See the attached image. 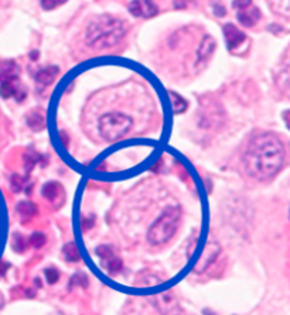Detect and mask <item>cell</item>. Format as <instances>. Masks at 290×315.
Instances as JSON below:
<instances>
[{
    "instance_id": "obj_18",
    "label": "cell",
    "mask_w": 290,
    "mask_h": 315,
    "mask_svg": "<svg viewBox=\"0 0 290 315\" xmlns=\"http://www.w3.org/2000/svg\"><path fill=\"white\" fill-rule=\"evenodd\" d=\"M64 256L68 262H78L79 260V251H78L77 246L74 243H68V245L64 247Z\"/></svg>"
},
{
    "instance_id": "obj_19",
    "label": "cell",
    "mask_w": 290,
    "mask_h": 315,
    "mask_svg": "<svg viewBox=\"0 0 290 315\" xmlns=\"http://www.w3.org/2000/svg\"><path fill=\"white\" fill-rule=\"evenodd\" d=\"M30 243L34 246L36 249H40V247L46 243V236L42 234H34L30 238Z\"/></svg>"
},
{
    "instance_id": "obj_4",
    "label": "cell",
    "mask_w": 290,
    "mask_h": 315,
    "mask_svg": "<svg viewBox=\"0 0 290 315\" xmlns=\"http://www.w3.org/2000/svg\"><path fill=\"white\" fill-rule=\"evenodd\" d=\"M132 119L123 113L113 112L99 119V133L108 141H115L123 137L132 128Z\"/></svg>"
},
{
    "instance_id": "obj_6",
    "label": "cell",
    "mask_w": 290,
    "mask_h": 315,
    "mask_svg": "<svg viewBox=\"0 0 290 315\" xmlns=\"http://www.w3.org/2000/svg\"><path fill=\"white\" fill-rule=\"evenodd\" d=\"M224 34L225 40H226V46H228V50L230 51H234L237 53L238 48H241L248 41L246 35L243 34L242 31L239 29H237L234 24H226L224 27Z\"/></svg>"
},
{
    "instance_id": "obj_16",
    "label": "cell",
    "mask_w": 290,
    "mask_h": 315,
    "mask_svg": "<svg viewBox=\"0 0 290 315\" xmlns=\"http://www.w3.org/2000/svg\"><path fill=\"white\" fill-rule=\"evenodd\" d=\"M27 124L33 130H42L44 128V117L38 113V112H33L29 117H27Z\"/></svg>"
},
{
    "instance_id": "obj_7",
    "label": "cell",
    "mask_w": 290,
    "mask_h": 315,
    "mask_svg": "<svg viewBox=\"0 0 290 315\" xmlns=\"http://www.w3.org/2000/svg\"><path fill=\"white\" fill-rule=\"evenodd\" d=\"M129 12L136 17L150 18L157 14V6L152 2H132L129 3Z\"/></svg>"
},
{
    "instance_id": "obj_9",
    "label": "cell",
    "mask_w": 290,
    "mask_h": 315,
    "mask_svg": "<svg viewBox=\"0 0 290 315\" xmlns=\"http://www.w3.org/2000/svg\"><path fill=\"white\" fill-rule=\"evenodd\" d=\"M259 18H261V12H259L258 7H254L252 3L238 12V20H239V23L245 26V27H252V26H255V24L258 23Z\"/></svg>"
},
{
    "instance_id": "obj_13",
    "label": "cell",
    "mask_w": 290,
    "mask_h": 315,
    "mask_svg": "<svg viewBox=\"0 0 290 315\" xmlns=\"http://www.w3.org/2000/svg\"><path fill=\"white\" fill-rule=\"evenodd\" d=\"M214 48H215V41L211 38V37H205L202 40L201 46H200V50H198V59L200 61H204L207 59L211 54H213Z\"/></svg>"
},
{
    "instance_id": "obj_5",
    "label": "cell",
    "mask_w": 290,
    "mask_h": 315,
    "mask_svg": "<svg viewBox=\"0 0 290 315\" xmlns=\"http://www.w3.org/2000/svg\"><path fill=\"white\" fill-rule=\"evenodd\" d=\"M96 255L101 257L102 267L107 270L109 275H116L122 268V260L119 259L109 246H99L96 249Z\"/></svg>"
},
{
    "instance_id": "obj_17",
    "label": "cell",
    "mask_w": 290,
    "mask_h": 315,
    "mask_svg": "<svg viewBox=\"0 0 290 315\" xmlns=\"http://www.w3.org/2000/svg\"><path fill=\"white\" fill-rule=\"evenodd\" d=\"M169 96L172 98L173 111L176 112V113H183V112L187 109V102H185L181 96L173 94V92H169Z\"/></svg>"
},
{
    "instance_id": "obj_20",
    "label": "cell",
    "mask_w": 290,
    "mask_h": 315,
    "mask_svg": "<svg viewBox=\"0 0 290 315\" xmlns=\"http://www.w3.org/2000/svg\"><path fill=\"white\" fill-rule=\"evenodd\" d=\"M46 277H47V280L50 284L57 283V280L59 279L58 270H55V268H47V270H46Z\"/></svg>"
},
{
    "instance_id": "obj_1",
    "label": "cell",
    "mask_w": 290,
    "mask_h": 315,
    "mask_svg": "<svg viewBox=\"0 0 290 315\" xmlns=\"http://www.w3.org/2000/svg\"><path fill=\"white\" fill-rule=\"evenodd\" d=\"M284 160L282 141L273 134H259L251 140L243 154V167L249 177L269 180L278 174Z\"/></svg>"
},
{
    "instance_id": "obj_10",
    "label": "cell",
    "mask_w": 290,
    "mask_h": 315,
    "mask_svg": "<svg viewBox=\"0 0 290 315\" xmlns=\"http://www.w3.org/2000/svg\"><path fill=\"white\" fill-rule=\"evenodd\" d=\"M18 74H20V68H18L16 62H13V61L0 62V82L2 83L17 81Z\"/></svg>"
},
{
    "instance_id": "obj_14",
    "label": "cell",
    "mask_w": 290,
    "mask_h": 315,
    "mask_svg": "<svg viewBox=\"0 0 290 315\" xmlns=\"http://www.w3.org/2000/svg\"><path fill=\"white\" fill-rule=\"evenodd\" d=\"M61 193V187L55 182H48L43 188V195L48 199V201H53V199L57 198V195Z\"/></svg>"
},
{
    "instance_id": "obj_8",
    "label": "cell",
    "mask_w": 290,
    "mask_h": 315,
    "mask_svg": "<svg viewBox=\"0 0 290 315\" xmlns=\"http://www.w3.org/2000/svg\"><path fill=\"white\" fill-rule=\"evenodd\" d=\"M218 253H219L218 243L210 242V243L205 246V249L202 250L201 257H200V260L197 263L196 271H204V270H205L214 260H215V257L218 256Z\"/></svg>"
},
{
    "instance_id": "obj_21",
    "label": "cell",
    "mask_w": 290,
    "mask_h": 315,
    "mask_svg": "<svg viewBox=\"0 0 290 315\" xmlns=\"http://www.w3.org/2000/svg\"><path fill=\"white\" fill-rule=\"evenodd\" d=\"M64 5L63 2H42V6L46 9V10H50V9H54V7L61 6Z\"/></svg>"
},
{
    "instance_id": "obj_15",
    "label": "cell",
    "mask_w": 290,
    "mask_h": 315,
    "mask_svg": "<svg viewBox=\"0 0 290 315\" xmlns=\"http://www.w3.org/2000/svg\"><path fill=\"white\" fill-rule=\"evenodd\" d=\"M17 214L22 218H30V216L36 215L37 214V208L31 202H20L17 205Z\"/></svg>"
},
{
    "instance_id": "obj_11",
    "label": "cell",
    "mask_w": 290,
    "mask_h": 315,
    "mask_svg": "<svg viewBox=\"0 0 290 315\" xmlns=\"http://www.w3.org/2000/svg\"><path fill=\"white\" fill-rule=\"evenodd\" d=\"M0 95L3 98H12L14 96L16 99L22 100L24 98V91L20 88V85L17 83V81L12 82H5L0 85Z\"/></svg>"
},
{
    "instance_id": "obj_12",
    "label": "cell",
    "mask_w": 290,
    "mask_h": 315,
    "mask_svg": "<svg viewBox=\"0 0 290 315\" xmlns=\"http://www.w3.org/2000/svg\"><path fill=\"white\" fill-rule=\"evenodd\" d=\"M58 75L57 67H44L36 74V82L42 87H47L54 81V78Z\"/></svg>"
},
{
    "instance_id": "obj_3",
    "label": "cell",
    "mask_w": 290,
    "mask_h": 315,
    "mask_svg": "<svg viewBox=\"0 0 290 315\" xmlns=\"http://www.w3.org/2000/svg\"><path fill=\"white\" fill-rule=\"evenodd\" d=\"M180 209L176 206L167 208L157 221L150 226L148 232V239L152 245H161L176 234L180 221Z\"/></svg>"
},
{
    "instance_id": "obj_2",
    "label": "cell",
    "mask_w": 290,
    "mask_h": 315,
    "mask_svg": "<svg viewBox=\"0 0 290 315\" xmlns=\"http://www.w3.org/2000/svg\"><path fill=\"white\" fill-rule=\"evenodd\" d=\"M126 34V24L112 16H101L95 18L87 29L85 40L91 48L103 50L116 46Z\"/></svg>"
}]
</instances>
